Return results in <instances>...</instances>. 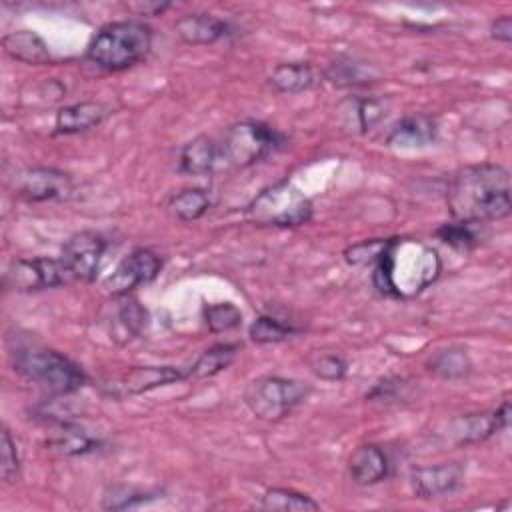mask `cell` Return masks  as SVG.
I'll list each match as a JSON object with an SVG mask.
<instances>
[{"mask_svg":"<svg viewBox=\"0 0 512 512\" xmlns=\"http://www.w3.org/2000/svg\"><path fill=\"white\" fill-rule=\"evenodd\" d=\"M260 508L268 512H314L320 504L290 488H268L260 498Z\"/></svg>","mask_w":512,"mask_h":512,"instance_id":"d4e9b609","label":"cell"},{"mask_svg":"<svg viewBox=\"0 0 512 512\" xmlns=\"http://www.w3.org/2000/svg\"><path fill=\"white\" fill-rule=\"evenodd\" d=\"M472 226L474 224H466V222L454 220L450 224H442L436 230V236L444 244H448V246H452L456 250H468V248H472L476 244V234L472 232Z\"/></svg>","mask_w":512,"mask_h":512,"instance_id":"1f68e13d","label":"cell"},{"mask_svg":"<svg viewBox=\"0 0 512 512\" xmlns=\"http://www.w3.org/2000/svg\"><path fill=\"white\" fill-rule=\"evenodd\" d=\"M284 142L286 138L272 126L260 120H242L226 130L220 142V160L234 168H248L282 148Z\"/></svg>","mask_w":512,"mask_h":512,"instance_id":"8992f818","label":"cell"},{"mask_svg":"<svg viewBox=\"0 0 512 512\" xmlns=\"http://www.w3.org/2000/svg\"><path fill=\"white\" fill-rule=\"evenodd\" d=\"M204 322L210 332H228L242 324V312L230 302L210 304L204 308Z\"/></svg>","mask_w":512,"mask_h":512,"instance_id":"f546056e","label":"cell"},{"mask_svg":"<svg viewBox=\"0 0 512 512\" xmlns=\"http://www.w3.org/2000/svg\"><path fill=\"white\" fill-rule=\"evenodd\" d=\"M490 36H492L496 42L510 44V40H512V18H510V16H500V18L492 20V24H490Z\"/></svg>","mask_w":512,"mask_h":512,"instance_id":"d590c367","label":"cell"},{"mask_svg":"<svg viewBox=\"0 0 512 512\" xmlns=\"http://www.w3.org/2000/svg\"><path fill=\"white\" fill-rule=\"evenodd\" d=\"M104 252L106 238L94 230H82L62 244L60 260L72 278L92 282L98 276Z\"/></svg>","mask_w":512,"mask_h":512,"instance_id":"9c48e42d","label":"cell"},{"mask_svg":"<svg viewBox=\"0 0 512 512\" xmlns=\"http://www.w3.org/2000/svg\"><path fill=\"white\" fill-rule=\"evenodd\" d=\"M428 370L442 376V378H462L470 372L472 362L466 354V350L458 348V346H450L444 350H436L428 362H426Z\"/></svg>","mask_w":512,"mask_h":512,"instance_id":"4316f807","label":"cell"},{"mask_svg":"<svg viewBox=\"0 0 512 512\" xmlns=\"http://www.w3.org/2000/svg\"><path fill=\"white\" fill-rule=\"evenodd\" d=\"M160 268H162V262L158 254H154L152 250L148 248L132 250L104 278V288L112 296H126L136 286L152 282L158 276Z\"/></svg>","mask_w":512,"mask_h":512,"instance_id":"30bf717a","label":"cell"},{"mask_svg":"<svg viewBox=\"0 0 512 512\" xmlns=\"http://www.w3.org/2000/svg\"><path fill=\"white\" fill-rule=\"evenodd\" d=\"M48 446L66 456H82V454H90V452L98 450L100 440L90 436L84 428H80L76 424L60 422V432H56L48 440Z\"/></svg>","mask_w":512,"mask_h":512,"instance_id":"603a6c76","label":"cell"},{"mask_svg":"<svg viewBox=\"0 0 512 512\" xmlns=\"http://www.w3.org/2000/svg\"><path fill=\"white\" fill-rule=\"evenodd\" d=\"M118 302L108 320L110 338L118 344H126L140 336L148 326V310L136 300L126 296H116Z\"/></svg>","mask_w":512,"mask_h":512,"instance_id":"5bb4252c","label":"cell"},{"mask_svg":"<svg viewBox=\"0 0 512 512\" xmlns=\"http://www.w3.org/2000/svg\"><path fill=\"white\" fill-rule=\"evenodd\" d=\"M208 208H210V196L202 188L180 190L168 202L170 214L182 222H194L202 218L208 212Z\"/></svg>","mask_w":512,"mask_h":512,"instance_id":"484cf974","label":"cell"},{"mask_svg":"<svg viewBox=\"0 0 512 512\" xmlns=\"http://www.w3.org/2000/svg\"><path fill=\"white\" fill-rule=\"evenodd\" d=\"M72 190V178L58 168L34 166L16 176V194L26 202L66 200L72 196Z\"/></svg>","mask_w":512,"mask_h":512,"instance_id":"8fae6325","label":"cell"},{"mask_svg":"<svg viewBox=\"0 0 512 512\" xmlns=\"http://www.w3.org/2000/svg\"><path fill=\"white\" fill-rule=\"evenodd\" d=\"M2 48L10 58H14L18 62H24V64L42 66V64L52 62V54L48 50V44L32 30L8 32L2 38Z\"/></svg>","mask_w":512,"mask_h":512,"instance_id":"ffe728a7","label":"cell"},{"mask_svg":"<svg viewBox=\"0 0 512 512\" xmlns=\"http://www.w3.org/2000/svg\"><path fill=\"white\" fill-rule=\"evenodd\" d=\"M508 420H510V402L506 400L490 414H468V416L456 418L450 424L448 438L458 446L482 442L492 434L500 432L502 428H506Z\"/></svg>","mask_w":512,"mask_h":512,"instance_id":"4fadbf2b","label":"cell"},{"mask_svg":"<svg viewBox=\"0 0 512 512\" xmlns=\"http://www.w3.org/2000/svg\"><path fill=\"white\" fill-rule=\"evenodd\" d=\"M310 386L306 382L282 376H260L244 390L248 410L266 422H276L306 400Z\"/></svg>","mask_w":512,"mask_h":512,"instance_id":"52a82bcc","label":"cell"},{"mask_svg":"<svg viewBox=\"0 0 512 512\" xmlns=\"http://www.w3.org/2000/svg\"><path fill=\"white\" fill-rule=\"evenodd\" d=\"M464 474L466 470L460 462L418 466L410 472V486H412V492L420 498L448 496L462 486Z\"/></svg>","mask_w":512,"mask_h":512,"instance_id":"7c38bea8","label":"cell"},{"mask_svg":"<svg viewBox=\"0 0 512 512\" xmlns=\"http://www.w3.org/2000/svg\"><path fill=\"white\" fill-rule=\"evenodd\" d=\"M446 204L452 218L466 224L506 218L512 210L508 170L500 164L460 168L448 184Z\"/></svg>","mask_w":512,"mask_h":512,"instance_id":"6da1fadb","label":"cell"},{"mask_svg":"<svg viewBox=\"0 0 512 512\" xmlns=\"http://www.w3.org/2000/svg\"><path fill=\"white\" fill-rule=\"evenodd\" d=\"M182 378H186V372L174 366H136L122 376L118 386L124 394H142Z\"/></svg>","mask_w":512,"mask_h":512,"instance_id":"44dd1931","label":"cell"},{"mask_svg":"<svg viewBox=\"0 0 512 512\" xmlns=\"http://www.w3.org/2000/svg\"><path fill=\"white\" fill-rule=\"evenodd\" d=\"M436 120L426 114H412L398 120L386 136V144L392 148H422L436 140Z\"/></svg>","mask_w":512,"mask_h":512,"instance_id":"2e32d148","label":"cell"},{"mask_svg":"<svg viewBox=\"0 0 512 512\" xmlns=\"http://www.w3.org/2000/svg\"><path fill=\"white\" fill-rule=\"evenodd\" d=\"M220 160V144H216L210 136L192 138L180 152L178 170L188 176H206L214 172Z\"/></svg>","mask_w":512,"mask_h":512,"instance_id":"d6986e66","label":"cell"},{"mask_svg":"<svg viewBox=\"0 0 512 512\" xmlns=\"http://www.w3.org/2000/svg\"><path fill=\"white\" fill-rule=\"evenodd\" d=\"M382 116H384V108L378 100L362 98L356 102V118H358V126L362 130L374 126Z\"/></svg>","mask_w":512,"mask_h":512,"instance_id":"e575fe53","label":"cell"},{"mask_svg":"<svg viewBox=\"0 0 512 512\" xmlns=\"http://www.w3.org/2000/svg\"><path fill=\"white\" fill-rule=\"evenodd\" d=\"M270 84L284 94H298L310 90L316 84V74L306 62L278 64L270 74Z\"/></svg>","mask_w":512,"mask_h":512,"instance_id":"7402d4cb","label":"cell"},{"mask_svg":"<svg viewBox=\"0 0 512 512\" xmlns=\"http://www.w3.org/2000/svg\"><path fill=\"white\" fill-rule=\"evenodd\" d=\"M108 114V108L96 100H82L76 104L62 106L56 112L54 130L58 134H78L98 126Z\"/></svg>","mask_w":512,"mask_h":512,"instance_id":"ac0fdd59","label":"cell"},{"mask_svg":"<svg viewBox=\"0 0 512 512\" xmlns=\"http://www.w3.org/2000/svg\"><path fill=\"white\" fill-rule=\"evenodd\" d=\"M394 238H374V240H362L358 244H352L344 250V258L352 266H368L376 264L378 258L386 252Z\"/></svg>","mask_w":512,"mask_h":512,"instance_id":"4dcf8cb0","label":"cell"},{"mask_svg":"<svg viewBox=\"0 0 512 512\" xmlns=\"http://www.w3.org/2000/svg\"><path fill=\"white\" fill-rule=\"evenodd\" d=\"M152 48V28L142 20H118L102 26L86 48V58L106 72L126 70Z\"/></svg>","mask_w":512,"mask_h":512,"instance_id":"3957f363","label":"cell"},{"mask_svg":"<svg viewBox=\"0 0 512 512\" xmlns=\"http://www.w3.org/2000/svg\"><path fill=\"white\" fill-rule=\"evenodd\" d=\"M174 28L186 44H214L230 34L228 22L204 12L180 16Z\"/></svg>","mask_w":512,"mask_h":512,"instance_id":"e0dca14e","label":"cell"},{"mask_svg":"<svg viewBox=\"0 0 512 512\" xmlns=\"http://www.w3.org/2000/svg\"><path fill=\"white\" fill-rule=\"evenodd\" d=\"M166 8H170V2H138V4H128V10L136 12L138 16H156V14H162Z\"/></svg>","mask_w":512,"mask_h":512,"instance_id":"8d00e7d4","label":"cell"},{"mask_svg":"<svg viewBox=\"0 0 512 512\" xmlns=\"http://www.w3.org/2000/svg\"><path fill=\"white\" fill-rule=\"evenodd\" d=\"M238 346L236 344H216L208 350L202 352V356L186 370V378L200 380V378H210L216 376L218 372L226 370L238 356Z\"/></svg>","mask_w":512,"mask_h":512,"instance_id":"cb8c5ba5","label":"cell"},{"mask_svg":"<svg viewBox=\"0 0 512 512\" xmlns=\"http://www.w3.org/2000/svg\"><path fill=\"white\" fill-rule=\"evenodd\" d=\"M72 278L62 264L54 258H16L8 264L4 274V284L18 292H38L46 288H56Z\"/></svg>","mask_w":512,"mask_h":512,"instance_id":"ba28073f","label":"cell"},{"mask_svg":"<svg viewBox=\"0 0 512 512\" xmlns=\"http://www.w3.org/2000/svg\"><path fill=\"white\" fill-rule=\"evenodd\" d=\"M440 272L436 250L394 238L374 264L372 282L384 296H412L432 284Z\"/></svg>","mask_w":512,"mask_h":512,"instance_id":"7a4b0ae2","label":"cell"},{"mask_svg":"<svg viewBox=\"0 0 512 512\" xmlns=\"http://www.w3.org/2000/svg\"><path fill=\"white\" fill-rule=\"evenodd\" d=\"M248 334H250V340L256 344H274L296 334V328H292L290 324H284L274 316L262 314L250 324Z\"/></svg>","mask_w":512,"mask_h":512,"instance_id":"83f0119b","label":"cell"},{"mask_svg":"<svg viewBox=\"0 0 512 512\" xmlns=\"http://www.w3.org/2000/svg\"><path fill=\"white\" fill-rule=\"evenodd\" d=\"M310 368L318 378L328 380V382L342 380L348 372V364L336 354H318L316 358H312Z\"/></svg>","mask_w":512,"mask_h":512,"instance_id":"d6a6232c","label":"cell"},{"mask_svg":"<svg viewBox=\"0 0 512 512\" xmlns=\"http://www.w3.org/2000/svg\"><path fill=\"white\" fill-rule=\"evenodd\" d=\"M2 464H0V476L4 482H14V478L18 476L20 470V454L16 450V442L10 434V430H2Z\"/></svg>","mask_w":512,"mask_h":512,"instance_id":"836d02e7","label":"cell"},{"mask_svg":"<svg viewBox=\"0 0 512 512\" xmlns=\"http://www.w3.org/2000/svg\"><path fill=\"white\" fill-rule=\"evenodd\" d=\"M324 76L334 84V86H354V84H364L370 78V70H366L362 64L350 60V58H338L332 62Z\"/></svg>","mask_w":512,"mask_h":512,"instance_id":"f1b7e54d","label":"cell"},{"mask_svg":"<svg viewBox=\"0 0 512 512\" xmlns=\"http://www.w3.org/2000/svg\"><path fill=\"white\" fill-rule=\"evenodd\" d=\"M388 470V456L376 444H362L348 458V476L358 486L378 484L388 476Z\"/></svg>","mask_w":512,"mask_h":512,"instance_id":"9a60e30c","label":"cell"},{"mask_svg":"<svg viewBox=\"0 0 512 512\" xmlns=\"http://www.w3.org/2000/svg\"><path fill=\"white\" fill-rule=\"evenodd\" d=\"M10 358L18 374L56 396L72 394L80 390L88 380L78 364L58 354L56 350L40 346H18L12 348Z\"/></svg>","mask_w":512,"mask_h":512,"instance_id":"277c9868","label":"cell"},{"mask_svg":"<svg viewBox=\"0 0 512 512\" xmlns=\"http://www.w3.org/2000/svg\"><path fill=\"white\" fill-rule=\"evenodd\" d=\"M246 216L256 226L294 228L312 218V202L292 182H276L258 192L246 206Z\"/></svg>","mask_w":512,"mask_h":512,"instance_id":"5b68a950","label":"cell"}]
</instances>
